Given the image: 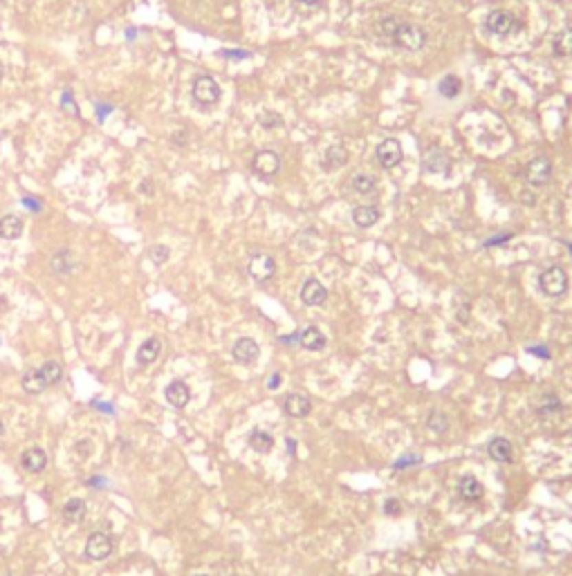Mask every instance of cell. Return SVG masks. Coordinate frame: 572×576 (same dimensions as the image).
I'll return each mask as SVG.
<instances>
[{"instance_id":"cell-1","label":"cell","mask_w":572,"mask_h":576,"mask_svg":"<svg viewBox=\"0 0 572 576\" xmlns=\"http://www.w3.org/2000/svg\"><path fill=\"white\" fill-rule=\"evenodd\" d=\"M63 377V366L58 361H47L43 363L41 368H32L23 375V391L30 395H38L47 388H52L54 384H58Z\"/></svg>"},{"instance_id":"cell-2","label":"cell","mask_w":572,"mask_h":576,"mask_svg":"<svg viewBox=\"0 0 572 576\" xmlns=\"http://www.w3.org/2000/svg\"><path fill=\"white\" fill-rule=\"evenodd\" d=\"M393 43L408 52H417L426 43V32L422 27H417L413 23H395V27L390 30Z\"/></svg>"},{"instance_id":"cell-3","label":"cell","mask_w":572,"mask_h":576,"mask_svg":"<svg viewBox=\"0 0 572 576\" xmlns=\"http://www.w3.org/2000/svg\"><path fill=\"white\" fill-rule=\"evenodd\" d=\"M539 287L545 296H552V299H557V296H563L568 292V274L566 269L554 265L543 269L541 276H539Z\"/></svg>"},{"instance_id":"cell-4","label":"cell","mask_w":572,"mask_h":576,"mask_svg":"<svg viewBox=\"0 0 572 576\" xmlns=\"http://www.w3.org/2000/svg\"><path fill=\"white\" fill-rule=\"evenodd\" d=\"M191 95L193 101L200 106H216L220 101V86L218 81L213 79L209 74H202L198 79L193 81V88H191Z\"/></svg>"},{"instance_id":"cell-5","label":"cell","mask_w":572,"mask_h":576,"mask_svg":"<svg viewBox=\"0 0 572 576\" xmlns=\"http://www.w3.org/2000/svg\"><path fill=\"white\" fill-rule=\"evenodd\" d=\"M113 536L106 531H95L90 533L88 543H85V556L90 561H104L110 554H113Z\"/></svg>"},{"instance_id":"cell-6","label":"cell","mask_w":572,"mask_h":576,"mask_svg":"<svg viewBox=\"0 0 572 576\" xmlns=\"http://www.w3.org/2000/svg\"><path fill=\"white\" fill-rule=\"evenodd\" d=\"M247 269H250V276L254 278V281L265 283L276 274V260L272 258L270 253H256V256H252Z\"/></svg>"},{"instance_id":"cell-7","label":"cell","mask_w":572,"mask_h":576,"mask_svg":"<svg viewBox=\"0 0 572 576\" xmlns=\"http://www.w3.org/2000/svg\"><path fill=\"white\" fill-rule=\"evenodd\" d=\"M252 168H254V173L261 175V177H272V175H276L278 168H280V157H278V152H274V150H261V152H256V155H254V162H252Z\"/></svg>"},{"instance_id":"cell-8","label":"cell","mask_w":572,"mask_h":576,"mask_svg":"<svg viewBox=\"0 0 572 576\" xmlns=\"http://www.w3.org/2000/svg\"><path fill=\"white\" fill-rule=\"evenodd\" d=\"M485 25H487V30L492 34H496V36H507V34H512L518 27L514 16H512L509 12H503V10L492 12L487 16V21H485Z\"/></svg>"},{"instance_id":"cell-9","label":"cell","mask_w":572,"mask_h":576,"mask_svg":"<svg viewBox=\"0 0 572 576\" xmlns=\"http://www.w3.org/2000/svg\"><path fill=\"white\" fill-rule=\"evenodd\" d=\"M232 354H234V359H236L238 363H243V366H252V363H256V359H258L261 348H258V343H256L254 338L241 336V338H238V341L234 343Z\"/></svg>"},{"instance_id":"cell-10","label":"cell","mask_w":572,"mask_h":576,"mask_svg":"<svg viewBox=\"0 0 572 576\" xmlns=\"http://www.w3.org/2000/svg\"><path fill=\"white\" fill-rule=\"evenodd\" d=\"M550 175H552V164H550L548 157H536L527 164V175L525 177L532 186H545L550 182Z\"/></svg>"},{"instance_id":"cell-11","label":"cell","mask_w":572,"mask_h":576,"mask_svg":"<svg viewBox=\"0 0 572 576\" xmlns=\"http://www.w3.org/2000/svg\"><path fill=\"white\" fill-rule=\"evenodd\" d=\"M377 159L384 168H395L402 162V146L397 139H384L377 146Z\"/></svg>"},{"instance_id":"cell-12","label":"cell","mask_w":572,"mask_h":576,"mask_svg":"<svg viewBox=\"0 0 572 576\" xmlns=\"http://www.w3.org/2000/svg\"><path fill=\"white\" fill-rule=\"evenodd\" d=\"M328 299V290L323 287L317 278H307L301 287V301L310 308H317V305H323Z\"/></svg>"},{"instance_id":"cell-13","label":"cell","mask_w":572,"mask_h":576,"mask_svg":"<svg viewBox=\"0 0 572 576\" xmlns=\"http://www.w3.org/2000/svg\"><path fill=\"white\" fill-rule=\"evenodd\" d=\"M487 455L498 464H509L514 462V446L505 437H494L487 444Z\"/></svg>"},{"instance_id":"cell-14","label":"cell","mask_w":572,"mask_h":576,"mask_svg":"<svg viewBox=\"0 0 572 576\" xmlns=\"http://www.w3.org/2000/svg\"><path fill=\"white\" fill-rule=\"evenodd\" d=\"M285 413L289 415V417H296V419L307 417V415L312 413V402H310V397H305V395H301V393L287 395V397H285Z\"/></svg>"},{"instance_id":"cell-15","label":"cell","mask_w":572,"mask_h":576,"mask_svg":"<svg viewBox=\"0 0 572 576\" xmlns=\"http://www.w3.org/2000/svg\"><path fill=\"white\" fill-rule=\"evenodd\" d=\"M164 397L173 408H184V406L191 402V391L184 381H170L164 391Z\"/></svg>"},{"instance_id":"cell-16","label":"cell","mask_w":572,"mask_h":576,"mask_svg":"<svg viewBox=\"0 0 572 576\" xmlns=\"http://www.w3.org/2000/svg\"><path fill=\"white\" fill-rule=\"evenodd\" d=\"M298 343L303 345L305 350H310V352H321L323 348H326V343H328V338L326 334L321 332L319 327H305L301 334H298Z\"/></svg>"},{"instance_id":"cell-17","label":"cell","mask_w":572,"mask_h":576,"mask_svg":"<svg viewBox=\"0 0 572 576\" xmlns=\"http://www.w3.org/2000/svg\"><path fill=\"white\" fill-rule=\"evenodd\" d=\"M422 166H424V171H429V173H447L451 168L447 152H442L440 148L426 150V155L422 159Z\"/></svg>"},{"instance_id":"cell-18","label":"cell","mask_w":572,"mask_h":576,"mask_svg":"<svg viewBox=\"0 0 572 576\" xmlns=\"http://www.w3.org/2000/svg\"><path fill=\"white\" fill-rule=\"evenodd\" d=\"M21 464L25 467V471H30V473H41L43 469L47 467V455L43 448L38 446H32L28 448L23 455H21Z\"/></svg>"},{"instance_id":"cell-19","label":"cell","mask_w":572,"mask_h":576,"mask_svg":"<svg viewBox=\"0 0 572 576\" xmlns=\"http://www.w3.org/2000/svg\"><path fill=\"white\" fill-rule=\"evenodd\" d=\"M458 494H460L463 500L476 503V500H481V498H483L485 487L474 476H463V478H460V485H458Z\"/></svg>"},{"instance_id":"cell-20","label":"cell","mask_w":572,"mask_h":576,"mask_svg":"<svg viewBox=\"0 0 572 576\" xmlns=\"http://www.w3.org/2000/svg\"><path fill=\"white\" fill-rule=\"evenodd\" d=\"M23 227H25V222L14 214L0 218V238L3 240H19L23 235Z\"/></svg>"},{"instance_id":"cell-21","label":"cell","mask_w":572,"mask_h":576,"mask_svg":"<svg viewBox=\"0 0 572 576\" xmlns=\"http://www.w3.org/2000/svg\"><path fill=\"white\" fill-rule=\"evenodd\" d=\"M50 267H52V272L56 276H70L74 272V256H72V251H67V249H61V251H56L52 260H50Z\"/></svg>"},{"instance_id":"cell-22","label":"cell","mask_w":572,"mask_h":576,"mask_svg":"<svg viewBox=\"0 0 572 576\" xmlns=\"http://www.w3.org/2000/svg\"><path fill=\"white\" fill-rule=\"evenodd\" d=\"M160 350H162V343H160L157 336L146 338L138 350V363L140 366H151V363L160 357Z\"/></svg>"},{"instance_id":"cell-23","label":"cell","mask_w":572,"mask_h":576,"mask_svg":"<svg viewBox=\"0 0 572 576\" xmlns=\"http://www.w3.org/2000/svg\"><path fill=\"white\" fill-rule=\"evenodd\" d=\"M250 446L254 448L256 453L261 455H267L272 448H274V437H272L267 430H261V428H254L250 433Z\"/></svg>"},{"instance_id":"cell-24","label":"cell","mask_w":572,"mask_h":576,"mask_svg":"<svg viewBox=\"0 0 572 576\" xmlns=\"http://www.w3.org/2000/svg\"><path fill=\"white\" fill-rule=\"evenodd\" d=\"M353 220H355L357 227L368 229V227H373L380 220V211L375 209V207H357L353 211Z\"/></svg>"},{"instance_id":"cell-25","label":"cell","mask_w":572,"mask_h":576,"mask_svg":"<svg viewBox=\"0 0 572 576\" xmlns=\"http://www.w3.org/2000/svg\"><path fill=\"white\" fill-rule=\"evenodd\" d=\"M63 518L65 522H81L85 518V503L81 498H72L63 505Z\"/></svg>"},{"instance_id":"cell-26","label":"cell","mask_w":572,"mask_h":576,"mask_svg":"<svg viewBox=\"0 0 572 576\" xmlns=\"http://www.w3.org/2000/svg\"><path fill=\"white\" fill-rule=\"evenodd\" d=\"M375 184H377V182H375V177L368 175V173H357L353 177V182H350V186H353V189L360 193V196H368V193H373Z\"/></svg>"},{"instance_id":"cell-27","label":"cell","mask_w":572,"mask_h":576,"mask_svg":"<svg viewBox=\"0 0 572 576\" xmlns=\"http://www.w3.org/2000/svg\"><path fill=\"white\" fill-rule=\"evenodd\" d=\"M346 157H348V152H346L344 146H332V148L326 150L323 166H326V168H339V166L346 164Z\"/></svg>"},{"instance_id":"cell-28","label":"cell","mask_w":572,"mask_h":576,"mask_svg":"<svg viewBox=\"0 0 572 576\" xmlns=\"http://www.w3.org/2000/svg\"><path fill=\"white\" fill-rule=\"evenodd\" d=\"M426 426H429L433 433H438V435H445L447 430H449V419H447V415L445 413H440V411H431L429 413V419H426Z\"/></svg>"},{"instance_id":"cell-29","label":"cell","mask_w":572,"mask_h":576,"mask_svg":"<svg viewBox=\"0 0 572 576\" xmlns=\"http://www.w3.org/2000/svg\"><path fill=\"white\" fill-rule=\"evenodd\" d=\"M554 49L557 54H572V30H563L554 36Z\"/></svg>"},{"instance_id":"cell-30","label":"cell","mask_w":572,"mask_h":576,"mask_svg":"<svg viewBox=\"0 0 572 576\" xmlns=\"http://www.w3.org/2000/svg\"><path fill=\"white\" fill-rule=\"evenodd\" d=\"M458 92H460V79L458 76H445V79L440 81V95L442 97H447V99H454L458 97Z\"/></svg>"},{"instance_id":"cell-31","label":"cell","mask_w":572,"mask_h":576,"mask_svg":"<svg viewBox=\"0 0 572 576\" xmlns=\"http://www.w3.org/2000/svg\"><path fill=\"white\" fill-rule=\"evenodd\" d=\"M170 258V249L166 247V244H153V247L148 249V260L153 262V265H164V262Z\"/></svg>"},{"instance_id":"cell-32","label":"cell","mask_w":572,"mask_h":576,"mask_svg":"<svg viewBox=\"0 0 572 576\" xmlns=\"http://www.w3.org/2000/svg\"><path fill=\"white\" fill-rule=\"evenodd\" d=\"M559 411H563V404H561L554 395L545 397V400H543V406L539 408V413H541V415H552V413H559Z\"/></svg>"},{"instance_id":"cell-33","label":"cell","mask_w":572,"mask_h":576,"mask_svg":"<svg viewBox=\"0 0 572 576\" xmlns=\"http://www.w3.org/2000/svg\"><path fill=\"white\" fill-rule=\"evenodd\" d=\"M61 108L65 110L67 115H74V117H79V108H76L74 95H72L70 90H65V92H63V97H61Z\"/></svg>"},{"instance_id":"cell-34","label":"cell","mask_w":572,"mask_h":576,"mask_svg":"<svg viewBox=\"0 0 572 576\" xmlns=\"http://www.w3.org/2000/svg\"><path fill=\"white\" fill-rule=\"evenodd\" d=\"M261 124L265 126V128H278V126H283V119H280V115H276V113H265L261 117Z\"/></svg>"},{"instance_id":"cell-35","label":"cell","mask_w":572,"mask_h":576,"mask_svg":"<svg viewBox=\"0 0 572 576\" xmlns=\"http://www.w3.org/2000/svg\"><path fill=\"white\" fill-rule=\"evenodd\" d=\"M399 509H402V505H399V500H395V498H388L386 503H384V514H388V516H397Z\"/></svg>"},{"instance_id":"cell-36","label":"cell","mask_w":572,"mask_h":576,"mask_svg":"<svg viewBox=\"0 0 572 576\" xmlns=\"http://www.w3.org/2000/svg\"><path fill=\"white\" fill-rule=\"evenodd\" d=\"M411 464H420V457H417V455L402 457V460L395 462V469H406V467H411Z\"/></svg>"},{"instance_id":"cell-37","label":"cell","mask_w":572,"mask_h":576,"mask_svg":"<svg viewBox=\"0 0 572 576\" xmlns=\"http://www.w3.org/2000/svg\"><path fill=\"white\" fill-rule=\"evenodd\" d=\"M280 384H283V375H280V372H274V375L267 379V388H270V391H278Z\"/></svg>"},{"instance_id":"cell-38","label":"cell","mask_w":572,"mask_h":576,"mask_svg":"<svg viewBox=\"0 0 572 576\" xmlns=\"http://www.w3.org/2000/svg\"><path fill=\"white\" fill-rule=\"evenodd\" d=\"M527 352L536 354V357H541V359H550V350L545 348V345H532V348H527Z\"/></svg>"},{"instance_id":"cell-39","label":"cell","mask_w":572,"mask_h":576,"mask_svg":"<svg viewBox=\"0 0 572 576\" xmlns=\"http://www.w3.org/2000/svg\"><path fill=\"white\" fill-rule=\"evenodd\" d=\"M223 56H227V58H250L252 54L250 52H241V49H234V52H232V49H225Z\"/></svg>"},{"instance_id":"cell-40","label":"cell","mask_w":572,"mask_h":576,"mask_svg":"<svg viewBox=\"0 0 572 576\" xmlns=\"http://www.w3.org/2000/svg\"><path fill=\"white\" fill-rule=\"evenodd\" d=\"M23 205H25V207H28V209H32V211H34V214H38V211H41V202H36V200H32V198H25V200H23Z\"/></svg>"},{"instance_id":"cell-41","label":"cell","mask_w":572,"mask_h":576,"mask_svg":"<svg viewBox=\"0 0 572 576\" xmlns=\"http://www.w3.org/2000/svg\"><path fill=\"white\" fill-rule=\"evenodd\" d=\"M285 442H287V451H289V455H296V442H294V439H292V437H287Z\"/></svg>"},{"instance_id":"cell-42","label":"cell","mask_w":572,"mask_h":576,"mask_svg":"<svg viewBox=\"0 0 572 576\" xmlns=\"http://www.w3.org/2000/svg\"><path fill=\"white\" fill-rule=\"evenodd\" d=\"M298 3H303V5H317V3H321V0H298Z\"/></svg>"},{"instance_id":"cell-43","label":"cell","mask_w":572,"mask_h":576,"mask_svg":"<svg viewBox=\"0 0 572 576\" xmlns=\"http://www.w3.org/2000/svg\"><path fill=\"white\" fill-rule=\"evenodd\" d=\"M3 79H5V63L0 61V81H3Z\"/></svg>"},{"instance_id":"cell-44","label":"cell","mask_w":572,"mask_h":576,"mask_svg":"<svg viewBox=\"0 0 572 576\" xmlns=\"http://www.w3.org/2000/svg\"><path fill=\"white\" fill-rule=\"evenodd\" d=\"M0 433H3V422H0Z\"/></svg>"},{"instance_id":"cell-45","label":"cell","mask_w":572,"mask_h":576,"mask_svg":"<svg viewBox=\"0 0 572 576\" xmlns=\"http://www.w3.org/2000/svg\"><path fill=\"white\" fill-rule=\"evenodd\" d=\"M195 576H207V574H195Z\"/></svg>"}]
</instances>
